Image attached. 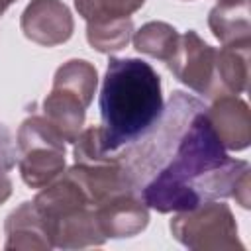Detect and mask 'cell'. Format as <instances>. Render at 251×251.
<instances>
[{"label":"cell","mask_w":251,"mask_h":251,"mask_svg":"<svg viewBox=\"0 0 251 251\" xmlns=\"http://www.w3.org/2000/svg\"><path fill=\"white\" fill-rule=\"evenodd\" d=\"M204 110L190 118L167 161L141 186L139 194L147 208L169 214L229 198L239 178L249 173L247 161L226 153Z\"/></svg>","instance_id":"obj_1"},{"label":"cell","mask_w":251,"mask_h":251,"mask_svg":"<svg viewBox=\"0 0 251 251\" xmlns=\"http://www.w3.org/2000/svg\"><path fill=\"white\" fill-rule=\"evenodd\" d=\"M161 76L157 71L133 57L108 61L100 90L102 141L108 151L145 135L163 114Z\"/></svg>","instance_id":"obj_2"},{"label":"cell","mask_w":251,"mask_h":251,"mask_svg":"<svg viewBox=\"0 0 251 251\" xmlns=\"http://www.w3.org/2000/svg\"><path fill=\"white\" fill-rule=\"evenodd\" d=\"M33 208L51 247L84 249L106 241L86 190L69 171L33 198Z\"/></svg>","instance_id":"obj_3"},{"label":"cell","mask_w":251,"mask_h":251,"mask_svg":"<svg viewBox=\"0 0 251 251\" xmlns=\"http://www.w3.org/2000/svg\"><path fill=\"white\" fill-rule=\"evenodd\" d=\"M96 86V67L84 59H71L55 71L53 88L43 100V116L65 141L75 143L82 131Z\"/></svg>","instance_id":"obj_4"},{"label":"cell","mask_w":251,"mask_h":251,"mask_svg":"<svg viewBox=\"0 0 251 251\" xmlns=\"http://www.w3.org/2000/svg\"><path fill=\"white\" fill-rule=\"evenodd\" d=\"M171 233L178 243L194 251L243 249L229 206L216 200L176 212L171 220Z\"/></svg>","instance_id":"obj_5"},{"label":"cell","mask_w":251,"mask_h":251,"mask_svg":"<svg viewBox=\"0 0 251 251\" xmlns=\"http://www.w3.org/2000/svg\"><path fill=\"white\" fill-rule=\"evenodd\" d=\"M20 175L29 188H45L65 169V139L45 116H29L18 129Z\"/></svg>","instance_id":"obj_6"},{"label":"cell","mask_w":251,"mask_h":251,"mask_svg":"<svg viewBox=\"0 0 251 251\" xmlns=\"http://www.w3.org/2000/svg\"><path fill=\"white\" fill-rule=\"evenodd\" d=\"M167 65L182 84L206 98H216V49L194 29L178 35Z\"/></svg>","instance_id":"obj_7"},{"label":"cell","mask_w":251,"mask_h":251,"mask_svg":"<svg viewBox=\"0 0 251 251\" xmlns=\"http://www.w3.org/2000/svg\"><path fill=\"white\" fill-rule=\"evenodd\" d=\"M24 35L43 47H55L71 39L75 22L61 0H31L20 20Z\"/></svg>","instance_id":"obj_8"},{"label":"cell","mask_w":251,"mask_h":251,"mask_svg":"<svg viewBox=\"0 0 251 251\" xmlns=\"http://www.w3.org/2000/svg\"><path fill=\"white\" fill-rule=\"evenodd\" d=\"M104 237L120 239L141 233L149 224V210L137 190L116 194L94 208Z\"/></svg>","instance_id":"obj_9"},{"label":"cell","mask_w":251,"mask_h":251,"mask_svg":"<svg viewBox=\"0 0 251 251\" xmlns=\"http://www.w3.org/2000/svg\"><path fill=\"white\" fill-rule=\"evenodd\" d=\"M206 118L224 145L229 151H243L251 141V112L249 106L233 94L214 98V104L204 110Z\"/></svg>","instance_id":"obj_10"},{"label":"cell","mask_w":251,"mask_h":251,"mask_svg":"<svg viewBox=\"0 0 251 251\" xmlns=\"http://www.w3.org/2000/svg\"><path fill=\"white\" fill-rule=\"evenodd\" d=\"M251 41L227 43L216 49V98L241 94L249 82Z\"/></svg>","instance_id":"obj_11"},{"label":"cell","mask_w":251,"mask_h":251,"mask_svg":"<svg viewBox=\"0 0 251 251\" xmlns=\"http://www.w3.org/2000/svg\"><path fill=\"white\" fill-rule=\"evenodd\" d=\"M8 251H49L51 243L43 231L41 220L33 208V202H24L12 210L4 224Z\"/></svg>","instance_id":"obj_12"},{"label":"cell","mask_w":251,"mask_h":251,"mask_svg":"<svg viewBox=\"0 0 251 251\" xmlns=\"http://www.w3.org/2000/svg\"><path fill=\"white\" fill-rule=\"evenodd\" d=\"M208 25L222 45L251 41L249 0H220L208 14Z\"/></svg>","instance_id":"obj_13"},{"label":"cell","mask_w":251,"mask_h":251,"mask_svg":"<svg viewBox=\"0 0 251 251\" xmlns=\"http://www.w3.org/2000/svg\"><path fill=\"white\" fill-rule=\"evenodd\" d=\"M178 35L180 33L167 22H147L135 31L133 47L143 55L167 63L178 43Z\"/></svg>","instance_id":"obj_14"},{"label":"cell","mask_w":251,"mask_h":251,"mask_svg":"<svg viewBox=\"0 0 251 251\" xmlns=\"http://www.w3.org/2000/svg\"><path fill=\"white\" fill-rule=\"evenodd\" d=\"M133 33L131 18H116V20H98L86 24V39L90 47L100 53H114L124 49Z\"/></svg>","instance_id":"obj_15"},{"label":"cell","mask_w":251,"mask_h":251,"mask_svg":"<svg viewBox=\"0 0 251 251\" xmlns=\"http://www.w3.org/2000/svg\"><path fill=\"white\" fill-rule=\"evenodd\" d=\"M143 4L145 0H75V8L86 24L98 20L131 18V14Z\"/></svg>","instance_id":"obj_16"},{"label":"cell","mask_w":251,"mask_h":251,"mask_svg":"<svg viewBox=\"0 0 251 251\" xmlns=\"http://www.w3.org/2000/svg\"><path fill=\"white\" fill-rule=\"evenodd\" d=\"M16 165V145L12 133L0 124V169L10 171Z\"/></svg>","instance_id":"obj_17"},{"label":"cell","mask_w":251,"mask_h":251,"mask_svg":"<svg viewBox=\"0 0 251 251\" xmlns=\"http://www.w3.org/2000/svg\"><path fill=\"white\" fill-rule=\"evenodd\" d=\"M10 194H12V180L8 178L6 171L0 169V206L10 198Z\"/></svg>","instance_id":"obj_18"},{"label":"cell","mask_w":251,"mask_h":251,"mask_svg":"<svg viewBox=\"0 0 251 251\" xmlns=\"http://www.w3.org/2000/svg\"><path fill=\"white\" fill-rule=\"evenodd\" d=\"M12 2H16V0H0V14H4V12H6V8H8Z\"/></svg>","instance_id":"obj_19"},{"label":"cell","mask_w":251,"mask_h":251,"mask_svg":"<svg viewBox=\"0 0 251 251\" xmlns=\"http://www.w3.org/2000/svg\"><path fill=\"white\" fill-rule=\"evenodd\" d=\"M0 16H2V14H0Z\"/></svg>","instance_id":"obj_20"}]
</instances>
